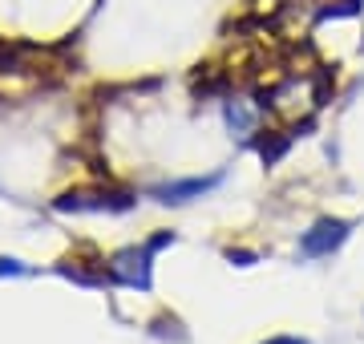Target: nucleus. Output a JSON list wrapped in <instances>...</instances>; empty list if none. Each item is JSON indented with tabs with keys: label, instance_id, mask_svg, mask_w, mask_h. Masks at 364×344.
<instances>
[{
	"label": "nucleus",
	"instance_id": "obj_1",
	"mask_svg": "<svg viewBox=\"0 0 364 344\" xmlns=\"http://www.w3.org/2000/svg\"><path fill=\"white\" fill-rule=\"evenodd\" d=\"M134 195L126 190H65L53 199V211H130Z\"/></svg>",
	"mask_w": 364,
	"mask_h": 344
},
{
	"label": "nucleus",
	"instance_id": "obj_2",
	"mask_svg": "<svg viewBox=\"0 0 364 344\" xmlns=\"http://www.w3.org/2000/svg\"><path fill=\"white\" fill-rule=\"evenodd\" d=\"M352 235L348 219H320L312 231H304L299 239V255L304 259H320V255H332L336 247H344V239Z\"/></svg>",
	"mask_w": 364,
	"mask_h": 344
},
{
	"label": "nucleus",
	"instance_id": "obj_3",
	"mask_svg": "<svg viewBox=\"0 0 364 344\" xmlns=\"http://www.w3.org/2000/svg\"><path fill=\"white\" fill-rule=\"evenodd\" d=\"M109 279L126 288H150V252L146 247H126L109 259Z\"/></svg>",
	"mask_w": 364,
	"mask_h": 344
},
{
	"label": "nucleus",
	"instance_id": "obj_4",
	"mask_svg": "<svg viewBox=\"0 0 364 344\" xmlns=\"http://www.w3.org/2000/svg\"><path fill=\"white\" fill-rule=\"evenodd\" d=\"M223 183V171H215V174H207V178H186V183H166V186H158L154 190V199L158 203H191V199H198V195H207V190H215V186Z\"/></svg>",
	"mask_w": 364,
	"mask_h": 344
},
{
	"label": "nucleus",
	"instance_id": "obj_5",
	"mask_svg": "<svg viewBox=\"0 0 364 344\" xmlns=\"http://www.w3.org/2000/svg\"><path fill=\"white\" fill-rule=\"evenodd\" d=\"M255 150H259V158L267 162V166H275V162L287 154V146H291V134H275V130H267L263 138H255Z\"/></svg>",
	"mask_w": 364,
	"mask_h": 344
},
{
	"label": "nucleus",
	"instance_id": "obj_6",
	"mask_svg": "<svg viewBox=\"0 0 364 344\" xmlns=\"http://www.w3.org/2000/svg\"><path fill=\"white\" fill-rule=\"evenodd\" d=\"M223 114H227V126H231L235 134H251V109L239 102V97H231L227 106H223Z\"/></svg>",
	"mask_w": 364,
	"mask_h": 344
},
{
	"label": "nucleus",
	"instance_id": "obj_7",
	"mask_svg": "<svg viewBox=\"0 0 364 344\" xmlns=\"http://www.w3.org/2000/svg\"><path fill=\"white\" fill-rule=\"evenodd\" d=\"M166 243H174V231H158V235L150 239V243H146V252L154 255V252H162V247H166Z\"/></svg>",
	"mask_w": 364,
	"mask_h": 344
},
{
	"label": "nucleus",
	"instance_id": "obj_8",
	"mask_svg": "<svg viewBox=\"0 0 364 344\" xmlns=\"http://www.w3.org/2000/svg\"><path fill=\"white\" fill-rule=\"evenodd\" d=\"M227 259H231V264H239V267H251L259 255H255V252H235V247H231V252H227Z\"/></svg>",
	"mask_w": 364,
	"mask_h": 344
},
{
	"label": "nucleus",
	"instance_id": "obj_9",
	"mask_svg": "<svg viewBox=\"0 0 364 344\" xmlns=\"http://www.w3.org/2000/svg\"><path fill=\"white\" fill-rule=\"evenodd\" d=\"M28 267H21L16 259H0V276H25Z\"/></svg>",
	"mask_w": 364,
	"mask_h": 344
},
{
	"label": "nucleus",
	"instance_id": "obj_10",
	"mask_svg": "<svg viewBox=\"0 0 364 344\" xmlns=\"http://www.w3.org/2000/svg\"><path fill=\"white\" fill-rule=\"evenodd\" d=\"M267 344H308V340H299V336H275V340H267Z\"/></svg>",
	"mask_w": 364,
	"mask_h": 344
}]
</instances>
